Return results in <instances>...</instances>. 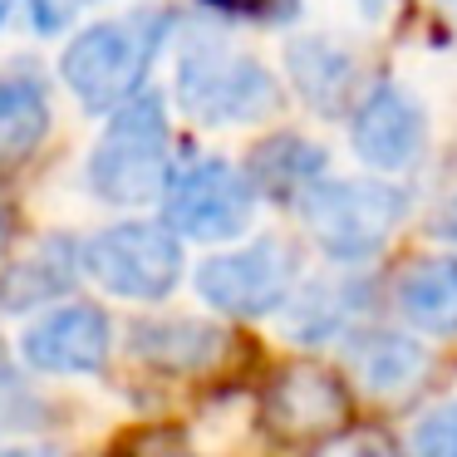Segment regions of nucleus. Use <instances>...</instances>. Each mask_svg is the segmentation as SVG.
<instances>
[{
  "mask_svg": "<svg viewBox=\"0 0 457 457\" xmlns=\"http://www.w3.org/2000/svg\"><path fill=\"white\" fill-rule=\"evenodd\" d=\"M178 15L158 11V5H138V11L94 21L64 45L60 54V79L89 113H113L129 99L148 89V74L158 64L162 45H168Z\"/></svg>",
  "mask_w": 457,
  "mask_h": 457,
  "instance_id": "1",
  "label": "nucleus"
},
{
  "mask_svg": "<svg viewBox=\"0 0 457 457\" xmlns=\"http://www.w3.org/2000/svg\"><path fill=\"white\" fill-rule=\"evenodd\" d=\"M172 123H168V104L153 89H143L138 99H129L123 109L109 113L104 133L94 138L84 178L89 192L104 207H148L162 202L172 182Z\"/></svg>",
  "mask_w": 457,
  "mask_h": 457,
  "instance_id": "2",
  "label": "nucleus"
},
{
  "mask_svg": "<svg viewBox=\"0 0 457 457\" xmlns=\"http://www.w3.org/2000/svg\"><path fill=\"white\" fill-rule=\"evenodd\" d=\"M178 109L202 129H246L280 109V89L261 54L217 35H192L178 50Z\"/></svg>",
  "mask_w": 457,
  "mask_h": 457,
  "instance_id": "3",
  "label": "nucleus"
},
{
  "mask_svg": "<svg viewBox=\"0 0 457 457\" xmlns=\"http://www.w3.org/2000/svg\"><path fill=\"white\" fill-rule=\"evenodd\" d=\"M300 227L335 266H364L394 241L408 217V192L374 178H320L295 202Z\"/></svg>",
  "mask_w": 457,
  "mask_h": 457,
  "instance_id": "4",
  "label": "nucleus"
},
{
  "mask_svg": "<svg viewBox=\"0 0 457 457\" xmlns=\"http://www.w3.org/2000/svg\"><path fill=\"white\" fill-rule=\"evenodd\" d=\"M79 266L104 295L129 305H158L182 286V237L168 221L129 217L79 241Z\"/></svg>",
  "mask_w": 457,
  "mask_h": 457,
  "instance_id": "5",
  "label": "nucleus"
},
{
  "mask_svg": "<svg viewBox=\"0 0 457 457\" xmlns=\"http://www.w3.org/2000/svg\"><path fill=\"white\" fill-rule=\"evenodd\" d=\"M197 295L217 315L266 320L280 315L300 286V251L286 237H251L246 246H221L192 276Z\"/></svg>",
  "mask_w": 457,
  "mask_h": 457,
  "instance_id": "6",
  "label": "nucleus"
},
{
  "mask_svg": "<svg viewBox=\"0 0 457 457\" xmlns=\"http://www.w3.org/2000/svg\"><path fill=\"white\" fill-rule=\"evenodd\" d=\"M256 207L261 192L251 182V172H241L227 158L187 162V168L172 172L168 192H162V221L182 241H207V246L241 241L256 221Z\"/></svg>",
  "mask_w": 457,
  "mask_h": 457,
  "instance_id": "7",
  "label": "nucleus"
},
{
  "mask_svg": "<svg viewBox=\"0 0 457 457\" xmlns=\"http://www.w3.org/2000/svg\"><path fill=\"white\" fill-rule=\"evenodd\" d=\"M113 349V325L99 305L89 300H60V305L40 310L35 320H25L15 335V354L35 374H99L109 364Z\"/></svg>",
  "mask_w": 457,
  "mask_h": 457,
  "instance_id": "8",
  "label": "nucleus"
},
{
  "mask_svg": "<svg viewBox=\"0 0 457 457\" xmlns=\"http://www.w3.org/2000/svg\"><path fill=\"white\" fill-rule=\"evenodd\" d=\"M428 138V119L418 109V99L398 84H374V89L359 99V109L349 113V148L364 162L369 172L388 178V172H403L418 162Z\"/></svg>",
  "mask_w": 457,
  "mask_h": 457,
  "instance_id": "9",
  "label": "nucleus"
},
{
  "mask_svg": "<svg viewBox=\"0 0 457 457\" xmlns=\"http://www.w3.org/2000/svg\"><path fill=\"white\" fill-rule=\"evenodd\" d=\"M369 286L359 276H310L295 286V295L280 310V335L290 345H329L345 339L354 329V320L364 315Z\"/></svg>",
  "mask_w": 457,
  "mask_h": 457,
  "instance_id": "10",
  "label": "nucleus"
},
{
  "mask_svg": "<svg viewBox=\"0 0 457 457\" xmlns=\"http://www.w3.org/2000/svg\"><path fill=\"white\" fill-rule=\"evenodd\" d=\"M345 364L349 374L359 378V388L374 398H398L413 384H423L428 364V345L418 335H403V329H349L345 339Z\"/></svg>",
  "mask_w": 457,
  "mask_h": 457,
  "instance_id": "11",
  "label": "nucleus"
},
{
  "mask_svg": "<svg viewBox=\"0 0 457 457\" xmlns=\"http://www.w3.org/2000/svg\"><path fill=\"white\" fill-rule=\"evenodd\" d=\"M394 310L413 335L428 339H453L457 335V256H418L398 270L394 280Z\"/></svg>",
  "mask_w": 457,
  "mask_h": 457,
  "instance_id": "12",
  "label": "nucleus"
},
{
  "mask_svg": "<svg viewBox=\"0 0 457 457\" xmlns=\"http://www.w3.org/2000/svg\"><path fill=\"white\" fill-rule=\"evenodd\" d=\"M84 276L79 246L60 237H45L35 251L0 270V315H25V310H50L70 295V286Z\"/></svg>",
  "mask_w": 457,
  "mask_h": 457,
  "instance_id": "13",
  "label": "nucleus"
},
{
  "mask_svg": "<svg viewBox=\"0 0 457 457\" xmlns=\"http://www.w3.org/2000/svg\"><path fill=\"white\" fill-rule=\"evenodd\" d=\"M266 423L286 437H315L345 418V388L339 378L320 374V369H286L261 398Z\"/></svg>",
  "mask_w": 457,
  "mask_h": 457,
  "instance_id": "14",
  "label": "nucleus"
},
{
  "mask_svg": "<svg viewBox=\"0 0 457 457\" xmlns=\"http://www.w3.org/2000/svg\"><path fill=\"white\" fill-rule=\"evenodd\" d=\"M50 123H54V104H50V84L40 74L35 70L0 74V172L35 158L40 143L50 138Z\"/></svg>",
  "mask_w": 457,
  "mask_h": 457,
  "instance_id": "15",
  "label": "nucleus"
},
{
  "mask_svg": "<svg viewBox=\"0 0 457 457\" xmlns=\"http://www.w3.org/2000/svg\"><path fill=\"white\" fill-rule=\"evenodd\" d=\"M129 349L133 359L153 369H168V374H197L212 369L227 349V335L217 325H202V320H138L129 329Z\"/></svg>",
  "mask_w": 457,
  "mask_h": 457,
  "instance_id": "16",
  "label": "nucleus"
},
{
  "mask_svg": "<svg viewBox=\"0 0 457 457\" xmlns=\"http://www.w3.org/2000/svg\"><path fill=\"white\" fill-rule=\"evenodd\" d=\"M320 178H329V153L305 133H270L251 153V182L261 197L295 207Z\"/></svg>",
  "mask_w": 457,
  "mask_h": 457,
  "instance_id": "17",
  "label": "nucleus"
},
{
  "mask_svg": "<svg viewBox=\"0 0 457 457\" xmlns=\"http://www.w3.org/2000/svg\"><path fill=\"white\" fill-rule=\"evenodd\" d=\"M286 70L295 94L320 113H335L349 104L359 84V60L345 50V45L325 40V35H300V40L286 45Z\"/></svg>",
  "mask_w": 457,
  "mask_h": 457,
  "instance_id": "18",
  "label": "nucleus"
},
{
  "mask_svg": "<svg viewBox=\"0 0 457 457\" xmlns=\"http://www.w3.org/2000/svg\"><path fill=\"white\" fill-rule=\"evenodd\" d=\"M413 457H457V398L433 403L413 423Z\"/></svg>",
  "mask_w": 457,
  "mask_h": 457,
  "instance_id": "19",
  "label": "nucleus"
},
{
  "mask_svg": "<svg viewBox=\"0 0 457 457\" xmlns=\"http://www.w3.org/2000/svg\"><path fill=\"white\" fill-rule=\"evenodd\" d=\"M94 5H104V0H25V15L40 35H64Z\"/></svg>",
  "mask_w": 457,
  "mask_h": 457,
  "instance_id": "20",
  "label": "nucleus"
},
{
  "mask_svg": "<svg viewBox=\"0 0 457 457\" xmlns=\"http://www.w3.org/2000/svg\"><path fill=\"white\" fill-rule=\"evenodd\" d=\"M212 11L227 15H251V21H270V15H286L290 0H207Z\"/></svg>",
  "mask_w": 457,
  "mask_h": 457,
  "instance_id": "21",
  "label": "nucleus"
},
{
  "mask_svg": "<svg viewBox=\"0 0 457 457\" xmlns=\"http://www.w3.org/2000/svg\"><path fill=\"white\" fill-rule=\"evenodd\" d=\"M428 231H433L437 241H447V246H457V192L443 202V207L433 212V221H428Z\"/></svg>",
  "mask_w": 457,
  "mask_h": 457,
  "instance_id": "22",
  "label": "nucleus"
},
{
  "mask_svg": "<svg viewBox=\"0 0 457 457\" xmlns=\"http://www.w3.org/2000/svg\"><path fill=\"white\" fill-rule=\"evenodd\" d=\"M0 457H60V453L45 443H11V447H0Z\"/></svg>",
  "mask_w": 457,
  "mask_h": 457,
  "instance_id": "23",
  "label": "nucleus"
},
{
  "mask_svg": "<svg viewBox=\"0 0 457 457\" xmlns=\"http://www.w3.org/2000/svg\"><path fill=\"white\" fill-rule=\"evenodd\" d=\"M349 457H413V453H398V447H388V443H359Z\"/></svg>",
  "mask_w": 457,
  "mask_h": 457,
  "instance_id": "24",
  "label": "nucleus"
},
{
  "mask_svg": "<svg viewBox=\"0 0 457 457\" xmlns=\"http://www.w3.org/2000/svg\"><path fill=\"white\" fill-rule=\"evenodd\" d=\"M11 11H15V0H0V25L11 21Z\"/></svg>",
  "mask_w": 457,
  "mask_h": 457,
  "instance_id": "25",
  "label": "nucleus"
},
{
  "mask_svg": "<svg viewBox=\"0 0 457 457\" xmlns=\"http://www.w3.org/2000/svg\"><path fill=\"white\" fill-rule=\"evenodd\" d=\"M178 457H197V453H178Z\"/></svg>",
  "mask_w": 457,
  "mask_h": 457,
  "instance_id": "26",
  "label": "nucleus"
},
{
  "mask_svg": "<svg viewBox=\"0 0 457 457\" xmlns=\"http://www.w3.org/2000/svg\"><path fill=\"white\" fill-rule=\"evenodd\" d=\"M0 237H5V227H0Z\"/></svg>",
  "mask_w": 457,
  "mask_h": 457,
  "instance_id": "27",
  "label": "nucleus"
}]
</instances>
